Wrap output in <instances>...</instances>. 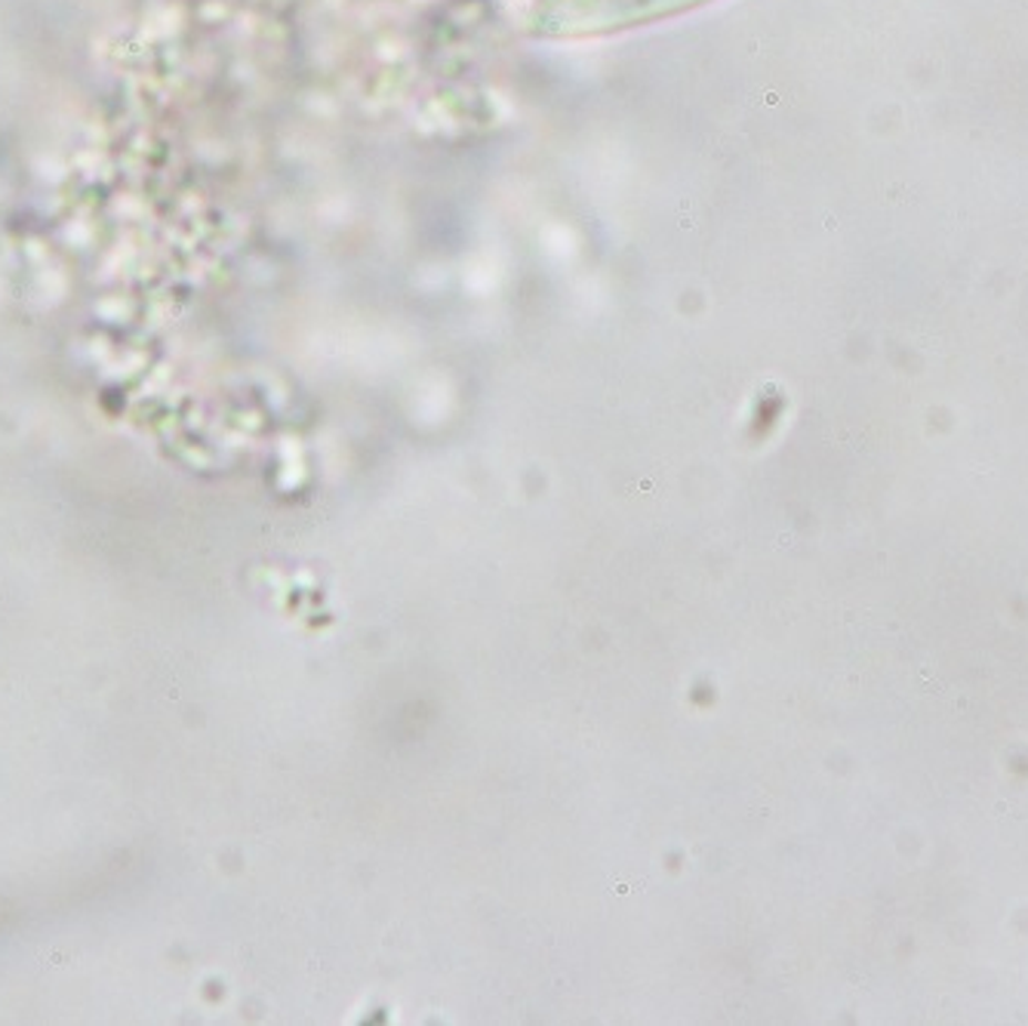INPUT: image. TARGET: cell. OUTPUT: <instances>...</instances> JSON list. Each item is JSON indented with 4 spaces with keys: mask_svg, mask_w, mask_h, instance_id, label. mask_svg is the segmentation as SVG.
Here are the masks:
<instances>
[{
    "mask_svg": "<svg viewBox=\"0 0 1028 1026\" xmlns=\"http://www.w3.org/2000/svg\"><path fill=\"white\" fill-rule=\"evenodd\" d=\"M702 3L709 0H539L533 28L542 38H594L672 19Z\"/></svg>",
    "mask_w": 1028,
    "mask_h": 1026,
    "instance_id": "1",
    "label": "cell"
}]
</instances>
